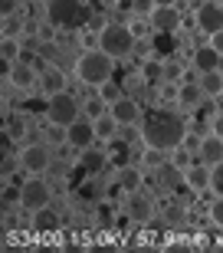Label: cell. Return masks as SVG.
Segmentation results:
<instances>
[{
    "label": "cell",
    "mask_w": 223,
    "mask_h": 253,
    "mask_svg": "<svg viewBox=\"0 0 223 253\" xmlns=\"http://www.w3.org/2000/svg\"><path fill=\"white\" fill-rule=\"evenodd\" d=\"M20 30H23V20H20L17 13H10V17H3V37H17Z\"/></svg>",
    "instance_id": "cell-32"
},
{
    "label": "cell",
    "mask_w": 223,
    "mask_h": 253,
    "mask_svg": "<svg viewBox=\"0 0 223 253\" xmlns=\"http://www.w3.org/2000/svg\"><path fill=\"white\" fill-rule=\"evenodd\" d=\"M158 7L154 0H128V10L135 13V17H151V10Z\"/></svg>",
    "instance_id": "cell-30"
},
{
    "label": "cell",
    "mask_w": 223,
    "mask_h": 253,
    "mask_svg": "<svg viewBox=\"0 0 223 253\" xmlns=\"http://www.w3.org/2000/svg\"><path fill=\"white\" fill-rule=\"evenodd\" d=\"M184 181L194 194H204V191H210V168L197 161V165H190V168L184 171Z\"/></svg>",
    "instance_id": "cell-15"
},
{
    "label": "cell",
    "mask_w": 223,
    "mask_h": 253,
    "mask_svg": "<svg viewBox=\"0 0 223 253\" xmlns=\"http://www.w3.org/2000/svg\"><path fill=\"white\" fill-rule=\"evenodd\" d=\"M20 53H23L20 40H17V37H3V43H0V59H7V63H17Z\"/></svg>",
    "instance_id": "cell-24"
},
{
    "label": "cell",
    "mask_w": 223,
    "mask_h": 253,
    "mask_svg": "<svg viewBox=\"0 0 223 253\" xmlns=\"http://www.w3.org/2000/svg\"><path fill=\"white\" fill-rule=\"evenodd\" d=\"M43 3H46V0H43Z\"/></svg>",
    "instance_id": "cell-44"
},
{
    "label": "cell",
    "mask_w": 223,
    "mask_h": 253,
    "mask_svg": "<svg viewBox=\"0 0 223 253\" xmlns=\"http://www.w3.org/2000/svg\"><path fill=\"white\" fill-rule=\"evenodd\" d=\"M151 30H158V33H174V30H181V23H184V17H181V7H174V3H158V7L151 10Z\"/></svg>",
    "instance_id": "cell-9"
},
{
    "label": "cell",
    "mask_w": 223,
    "mask_h": 253,
    "mask_svg": "<svg viewBox=\"0 0 223 253\" xmlns=\"http://www.w3.org/2000/svg\"><path fill=\"white\" fill-rule=\"evenodd\" d=\"M53 201V188H49V181L43 174H30L23 181V197H20V207H27L30 214H37L43 207H49Z\"/></svg>",
    "instance_id": "cell-6"
},
{
    "label": "cell",
    "mask_w": 223,
    "mask_h": 253,
    "mask_svg": "<svg viewBox=\"0 0 223 253\" xmlns=\"http://www.w3.org/2000/svg\"><path fill=\"white\" fill-rule=\"evenodd\" d=\"M200 141H204V138H197V135L187 131V135H184V148L190 151V155H197V151H200Z\"/></svg>",
    "instance_id": "cell-38"
},
{
    "label": "cell",
    "mask_w": 223,
    "mask_h": 253,
    "mask_svg": "<svg viewBox=\"0 0 223 253\" xmlns=\"http://www.w3.org/2000/svg\"><path fill=\"white\" fill-rule=\"evenodd\" d=\"M220 53L217 49H210V46H200L194 53V69H197V76L200 73H214V69H220Z\"/></svg>",
    "instance_id": "cell-17"
},
{
    "label": "cell",
    "mask_w": 223,
    "mask_h": 253,
    "mask_svg": "<svg viewBox=\"0 0 223 253\" xmlns=\"http://www.w3.org/2000/svg\"><path fill=\"white\" fill-rule=\"evenodd\" d=\"M95 138H99V135H95L92 119H75V122L69 125V141H66V145H69L73 151H85V148L95 145Z\"/></svg>",
    "instance_id": "cell-11"
},
{
    "label": "cell",
    "mask_w": 223,
    "mask_h": 253,
    "mask_svg": "<svg viewBox=\"0 0 223 253\" xmlns=\"http://www.w3.org/2000/svg\"><path fill=\"white\" fill-rule=\"evenodd\" d=\"M56 227H59V214H56V211L43 207V211L33 214V230H37V234H53Z\"/></svg>",
    "instance_id": "cell-20"
},
{
    "label": "cell",
    "mask_w": 223,
    "mask_h": 253,
    "mask_svg": "<svg viewBox=\"0 0 223 253\" xmlns=\"http://www.w3.org/2000/svg\"><path fill=\"white\" fill-rule=\"evenodd\" d=\"M115 181H118L121 188L131 194V191H138L141 184H145V174H141L135 165H121V168H118V178H115Z\"/></svg>",
    "instance_id": "cell-19"
},
{
    "label": "cell",
    "mask_w": 223,
    "mask_h": 253,
    "mask_svg": "<svg viewBox=\"0 0 223 253\" xmlns=\"http://www.w3.org/2000/svg\"><path fill=\"white\" fill-rule=\"evenodd\" d=\"M125 214H128L131 220L145 224V220H151V217H154V201H151L148 194H141V191H131L128 201H125Z\"/></svg>",
    "instance_id": "cell-12"
},
{
    "label": "cell",
    "mask_w": 223,
    "mask_h": 253,
    "mask_svg": "<svg viewBox=\"0 0 223 253\" xmlns=\"http://www.w3.org/2000/svg\"><path fill=\"white\" fill-rule=\"evenodd\" d=\"M141 76H145L151 85H161L164 83V63H161V59H148V63L141 66Z\"/></svg>",
    "instance_id": "cell-23"
},
{
    "label": "cell",
    "mask_w": 223,
    "mask_h": 253,
    "mask_svg": "<svg viewBox=\"0 0 223 253\" xmlns=\"http://www.w3.org/2000/svg\"><path fill=\"white\" fill-rule=\"evenodd\" d=\"M39 37H43V40H53V37H56V30H53V23H49V27H43V30H39Z\"/></svg>",
    "instance_id": "cell-41"
},
{
    "label": "cell",
    "mask_w": 223,
    "mask_h": 253,
    "mask_svg": "<svg viewBox=\"0 0 223 253\" xmlns=\"http://www.w3.org/2000/svg\"><path fill=\"white\" fill-rule=\"evenodd\" d=\"M49 165H53V148L46 141H30L20 148V168L27 174H46Z\"/></svg>",
    "instance_id": "cell-7"
},
{
    "label": "cell",
    "mask_w": 223,
    "mask_h": 253,
    "mask_svg": "<svg viewBox=\"0 0 223 253\" xmlns=\"http://www.w3.org/2000/svg\"><path fill=\"white\" fill-rule=\"evenodd\" d=\"M112 73H115V56H109L105 49L99 46H89L79 53V59H75V79L82 85H92V89H99L102 83H109Z\"/></svg>",
    "instance_id": "cell-2"
},
{
    "label": "cell",
    "mask_w": 223,
    "mask_h": 253,
    "mask_svg": "<svg viewBox=\"0 0 223 253\" xmlns=\"http://www.w3.org/2000/svg\"><path fill=\"white\" fill-rule=\"evenodd\" d=\"M194 158L200 161V165H207V168H214L217 161H223V138H217L214 131H210V135L200 141V151H197Z\"/></svg>",
    "instance_id": "cell-14"
},
{
    "label": "cell",
    "mask_w": 223,
    "mask_h": 253,
    "mask_svg": "<svg viewBox=\"0 0 223 253\" xmlns=\"http://www.w3.org/2000/svg\"><path fill=\"white\" fill-rule=\"evenodd\" d=\"M23 131H27V122H23V115H7V138H23Z\"/></svg>",
    "instance_id": "cell-27"
},
{
    "label": "cell",
    "mask_w": 223,
    "mask_h": 253,
    "mask_svg": "<svg viewBox=\"0 0 223 253\" xmlns=\"http://www.w3.org/2000/svg\"><path fill=\"white\" fill-rule=\"evenodd\" d=\"M145 148H158V151H174L184 145L187 125L181 119L174 105H158L148 115H141V128H138Z\"/></svg>",
    "instance_id": "cell-1"
},
{
    "label": "cell",
    "mask_w": 223,
    "mask_h": 253,
    "mask_svg": "<svg viewBox=\"0 0 223 253\" xmlns=\"http://www.w3.org/2000/svg\"><path fill=\"white\" fill-rule=\"evenodd\" d=\"M220 3H223V0H220Z\"/></svg>",
    "instance_id": "cell-45"
},
{
    "label": "cell",
    "mask_w": 223,
    "mask_h": 253,
    "mask_svg": "<svg viewBox=\"0 0 223 253\" xmlns=\"http://www.w3.org/2000/svg\"><path fill=\"white\" fill-rule=\"evenodd\" d=\"M82 112H85V119H92V122H95V119H102V115L109 112V102H105L102 95H92V99H85V102H82Z\"/></svg>",
    "instance_id": "cell-22"
},
{
    "label": "cell",
    "mask_w": 223,
    "mask_h": 253,
    "mask_svg": "<svg viewBox=\"0 0 223 253\" xmlns=\"http://www.w3.org/2000/svg\"><path fill=\"white\" fill-rule=\"evenodd\" d=\"M181 73H184V69H181V63H174V59H167V63H164V83L181 79Z\"/></svg>",
    "instance_id": "cell-33"
},
{
    "label": "cell",
    "mask_w": 223,
    "mask_h": 253,
    "mask_svg": "<svg viewBox=\"0 0 223 253\" xmlns=\"http://www.w3.org/2000/svg\"><path fill=\"white\" fill-rule=\"evenodd\" d=\"M207 217H210V224H214V227H220V230H223V197H214V201H210Z\"/></svg>",
    "instance_id": "cell-29"
},
{
    "label": "cell",
    "mask_w": 223,
    "mask_h": 253,
    "mask_svg": "<svg viewBox=\"0 0 223 253\" xmlns=\"http://www.w3.org/2000/svg\"><path fill=\"white\" fill-rule=\"evenodd\" d=\"M200 99H204V89H200L197 83H181V89H177V105H184V109H194Z\"/></svg>",
    "instance_id": "cell-21"
},
{
    "label": "cell",
    "mask_w": 223,
    "mask_h": 253,
    "mask_svg": "<svg viewBox=\"0 0 223 253\" xmlns=\"http://www.w3.org/2000/svg\"><path fill=\"white\" fill-rule=\"evenodd\" d=\"M210 131H214L217 138H223V112H217L214 119H210Z\"/></svg>",
    "instance_id": "cell-39"
},
{
    "label": "cell",
    "mask_w": 223,
    "mask_h": 253,
    "mask_svg": "<svg viewBox=\"0 0 223 253\" xmlns=\"http://www.w3.org/2000/svg\"><path fill=\"white\" fill-rule=\"evenodd\" d=\"M194 27L200 30V33H217V30H223V3L220 0H204V3H197L194 10Z\"/></svg>",
    "instance_id": "cell-8"
},
{
    "label": "cell",
    "mask_w": 223,
    "mask_h": 253,
    "mask_svg": "<svg viewBox=\"0 0 223 253\" xmlns=\"http://www.w3.org/2000/svg\"><path fill=\"white\" fill-rule=\"evenodd\" d=\"M79 112H82V102H79L73 92H66V89L46 99V122L49 125H66V128H69V125L79 119Z\"/></svg>",
    "instance_id": "cell-5"
},
{
    "label": "cell",
    "mask_w": 223,
    "mask_h": 253,
    "mask_svg": "<svg viewBox=\"0 0 223 253\" xmlns=\"http://www.w3.org/2000/svg\"><path fill=\"white\" fill-rule=\"evenodd\" d=\"M109 112H112V119H115L121 128L141 125V105H138V99H135V95H121L118 102L109 105Z\"/></svg>",
    "instance_id": "cell-10"
},
{
    "label": "cell",
    "mask_w": 223,
    "mask_h": 253,
    "mask_svg": "<svg viewBox=\"0 0 223 253\" xmlns=\"http://www.w3.org/2000/svg\"><path fill=\"white\" fill-rule=\"evenodd\" d=\"M118 128H121V125L112 119V112H105L102 119H95V135H99V138H115V131H118Z\"/></svg>",
    "instance_id": "cell-25"
},
{
    "label": "cell",
    "mask_w": 223,
    "mask_h": 253,
    "mask_svg": "<svg viewBox=\"0 0 223 253\" xmlns=\"http://www.w3.org/2000/svg\"><path fill=\"white\" fill-rule=\"evenodd\" d=\"M187 161H190V151L181 145V148H174V165L177 168H187Z\"/></svg>",
    "instance_id": "cell-37"
},
{
    "label": "cell",
    "mask_w": 223,
    "mask_h": 253,
    "mask_svg": "<svg viewBox=\"0 0 223 253\" xmlns=\"http://www.w3.org/2000/svg\"><path fill=\"white\" fill-rule=\"evenodd\" d=\"M197 85L204 89L207 99H220V95H223V73H220V69H214V73H200Z\"/></svg>",
    "instance_id": "cell-18"
},
{
    "label": "cell",
    "mask_w": 223,
    "mask_h": 253,
    "mask_svg": "<svg viewBox=\"0 0 223 253\" xmlns=\"http://www.w3.org/2000/svg\"><path fill=\"white\" fill-rule=\"evenodd\" d=\"M46 20L53 27H82L89 20V7L79 0H46Z\"/></svg>",
    "instance_id": "cell-4"
},
{
    "label": "cell",
    "mask_w": 223,
    "mask_h": 253,
    "mask_svg": "<svg viewBox=\"0 0 223 253\" xmlns=\"http://www.w3.org/2000/svg\"><path fill=\"white\" fill-rule=\"evenodd\" d=\"M99 95H102L105 102L112 105V102H118L121 95H125V89H121L118 83H112V79H109V83H102V85H99Z\"/></svg>",
    "instance_id": "cell-26"
},
{
    "label": "cell",
    "mask_w": 223,
    "mask_h": 253,
    "mask_svg": "<svg viewBox=\"0 0 223 253\" xmlns=\"http://www.w3.org/2000/svg\"><path fill=\"white\" fill-rule=\"evenodd\" d=\"M128 30H131V33H135V40L148 37V33H151V20H148V17H135V20H131V23H128Z\"/></svg>",
    "instance_id": "cell-31"
},
{
    "label": "cell",
    "mask_w": 223,
    "mask_h": 253,
    "mask_svg": "<svg viewBox=\"0 0 223 253\" xmlns=\"http://www.w3.org/2000/svg\"><path fill=\"white\" fill-rule=\"evenodd\" d=\"M37 79H39V69L30 66V63H23V59H17V63L10 66V76H7V83L13 85V89H30Z\"/></svg>",
    "instance_id": "cell-13"
},
{
    "label": "cell",
    "mask_w": 223,
    "mask_h": 253,
    "mask_svg": "<svg viewBox=\"0 0 223 253\" xmlns=\"http://www.w3.org/2000/svg\"><path fill=\"white\" fill-rule=\"evenodd\" d=\"M39 83H43L46 95H56V92L66 89V76H63V69H56V66H43V69H39Z\"/></svg>",
    "instance_id": "cell-16"
},
{
    "label": "cell",
    "mask_w": 223,
    "mask_h": 253,
    "mask_svg": "<svg viewBox=\"0 0 223 253\" xmlns=\"http://www.w3.org/2000/svg\"><path fill=\"white\" fill-rule=\"evenodd\" d=\"M121 194H128V191L121 188L118 181H115V184H109V197H112V201H118V197H121Z\"/></svg>",
    "instance_id": "cell-40"
},
{
    "label": "cell",
    "mask_w": 223,
    "mask_h": 253,
    "mask_svg": "<svg viewBox=\"0 0 223 253\" xmlns=\"http://www.w3.org/2000/svg\"><path fill=\"white\" fill-rule=\"evenodd\" d=\"M154 3H174V0H154Z\"/></svg>",
    "instance_id": "cell-43"
},
{
    "label": "cell",
    "mask_w": 223,
    "mask_h": 253,
    "mask_svg": "<svg viewBox=\"0 0 223 253\" xmlns=\"http://www.w3.org/2000/svg\"><path fill=\"white\" fill-rule=\"evenodd\" d=\"M207 46L217 49V53L223 56V30H217V33H210V37H207Z\"/></svg>",
    "instance_id": "cell-36"
},
{
    "label": "cell",
    "mask_w": 223,
    "mask_h": 253,
    "mask_svg": "<svg viewBox=\"0 0 223 253\" xmlns=\"http://www.w3.org/2000/svg\"><path fill=\"white\" fill-rule=\"evenodd\" d=\"M13 10H17V3H13V0H3V17H10Z\"/></svg>",
    "instance_id": "cell-42"
},
{
    "label": "cell",
    "mask_w": 223,
    "mask_h": 253,
    "mask_svg": "<svg viewBox=\"0 0 223 253\" xmlns=\"http://www.w3.org/2000/svg\"><path fill=\"white\" fill-rule=\"evenodd\" d=\"M102 161H105V155H95L92 148H85V168H89V171L102 168Z\"/></svg>",
    "instance_id": "cell-35"
},
{
    "label": "cell",
    "mask_w": 223,
    "mask_h": 253,
    "mask_svg": "<svg viewBox=\"0 0 223 253\" xmlns=\"http://www.w3.org/2000/svg\"><path fill=\"white\" fill-rule=\"evenodd\" d=\"M135 33L128 30V23H105L99 30V49H105L115 59H128L135 53Z\"/></svg>",
    "instance_id": "cell-3"
},
{
    "label": "cell",
    "mask_w": 223,
    "mask_h": 253,
    "mask_svg": "<svg viewBox=\"0 0 223 253\" xmlns=\"http://www.w3.org/2000/svg\"><path fill=\"white\" fill-rule=\"evenodd\" d=\"M118 3H121V0H118Z\"/></svg>",
    "instance_id": "cell-46"
},
{
    "label": "cell",
    "mask_w": 223,
    "mask_h": 253,
    "mask_svg": "<svg viewBox=\"0 0 223 253\" xmlns=\"http://www.w3.org/2000/svg\"><path fill=\"white\" fill-rule=\"evenodd\" d=\"M210 191H214V197H223V161H217L210 168Z\"/></svg>",
    "instance_id": "cell-28"
},
{
    "label": "cell",
    "mask_w": 223,
    "mask_h": 253,
    "mask_svg": "<svg viewBox=\"0 0 223 253\" xmlns=\"http://www.w3.org/2000/svg\"><path fill=\"white\" fill-rule=\"evenodd\" d=\"M177 89H181V83H161V99L164 102H177Z\"/></svg>",
    "instance_id": "cell-34"
}]
</instances>
